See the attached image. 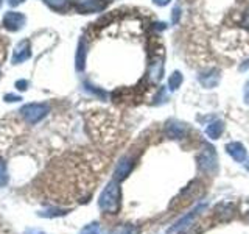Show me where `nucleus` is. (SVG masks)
<instances>
[{
  "mask_svg": "<svg viewBox=\"0 0 249 234\" xmlns=\"http://www.w3.org/2000/svg\"><path fill=\"white\" fill-rule=\"evenodd\" d=\"M117 203H119V189H117V184L111 183L107 184V187L103 191L100 197V208L107 213H114L117 209Z\"/></svg>",
  "mask_w": 249,
  "mask_h": 234,
  "instance_id": "f257e3e1",
  "label": "nucleus"
},
{
  "mask_svg": "<svg viewBox=\"0 0 249 234\" xmlns=\"http://www.w3.org/2000/svg\"><path fill=\"white\" fill-rule=\"evenodd\" d=\"M20 113L23 116V119L30 123H36L42 119V117L49 113V108L45 105H37V103H31V105H27L20 109Z\"/></svg>",
  "mask_w": 249,
  "mask_h": 234,
  "instance_id": "f03ea898",
  "label": "nucleus"
},
{
  "mask_svg": "<svg viewBox=\"0 0 249 234\" xmlns=\"http://www.w3.org/2000/svg\"><path fill=\"white\" fill-rule=\"evenodd\" d=\"M73 5L83 13H92L98 11L105 6L103 0H73Z\"/></svg>",
  "mask_w": 249,
  "mask_h": 234,
  "instance_id": "7ed1b4c3",
  "label": "nucleus"
},
{
  "mask_svg": "<svg viewBox=\"0 0 249 234\" xmlns=\"http://www.w3.org/2000/svg\"><path fill=\"white\" fill-rule=\"evenodd\" d=\"M25 23V18L20 13H8L3 19V25L10 30H19L22 28V25Z\"/></svg>",
  "mask_w": 249,
  "mask_h": 234,
  "instance_id": "20e7f679",
  "label": "nucleus"
},
{
  "mask_svg": "<svg viewBox=\"0 0 249 234\" xmlns=\"http://www.w3.org/2000/svg\"><path fill=\"white\" fill-rule=\"evenodd\" d=\"M162 57H156L153 58V62L150 64V78L158 83L160 78H162V72H163V62H162Z\"/></svg>",
  "mask_w": 249,
  "mask_h": 234,
  "instance_id": "39448f33",
  "label": "nucleus"
},
{
  "mask_svg": "<svg viewBox=\"0 0 249 234\" xmlns=\"http://www.w3.org/2000/svg\"><path fill=\"white\" fill-rule=\"evenodd\" d=\"M30 57V49H28V42H20L18 47H16L14 55H13V61L14 62H20V61H25Z\"/></svg>",
  "mask_w": 249,
  "mask_h": 234,
  "instance_id": "423d86ee",
  "label": "nucleus"
},
{
  "mask_svg": "<svg viewBox=\"0 0 249 234\" xmlns=\"http://www.w3.org/2000/svg\"><path fill=\"white\" fill-rule=\"evenodd\" d=\"M228 152L235 158L237 161H243L245 159V148L241 147L240 144H231V145H228Z\"/></svg>",
  "mask_w": 249,
  "mask_h": 234,
  "instance_id": "0eeeda50",
  "label": "nucleus"
},
{
  "mask_svg": "<svg viewBox=\"0 0 249 234\" xmlns=\"http://www.w3.org/2000/svg\"><path fill=\"white\" fill-rule=\"evenodd\" d=\"M181 81H182V77H181V74H179V72H175V74H173V77L170 78L168 84H170V88H171V89H176L178 86L181 84Z\"/></svg>",
  "mask_w": 249,
  "mask_h": 234,
  "instance_id": "6e6552de",
  "label": "nucleus"
},
{
  "mask_svg": "<svg viewBox=\"0 0 249 234\" xmlns=\"http://www.w3.org/2000/svg\"><path fill=\"white\" fill-rule=\"evenodd\" d=\"M223 131V125L221 123H216V127H215V123L212 125V127H210L209 130H207V133H209V135L210 136H212V137H218V136H220V133Z\"/></svg>",
  "mask_w": 249,
  "mask_h": 234,
  "instance_id": "1a4fd4ad",
  "label": "nucleus"
},
{
  "mask_svg": "<svg viewBox=\"0 0 249 234\" xmlns=\"http://www.w3.org/2000/svg\"><path fill=\"white\" fill-rule=\"evenodd\" d=\"M6 170H5V166H3V162L0 161V186H5L6 184Z\"/></svg>",
  "mask_w": 249,
  "mask_h": 234,
  "instance_id": "9d476101",
  "label": "nucleus"
},
{
  "mask_svg": "<svg viewBox=\"0 0 249 234\" xmlns=\"http://www.w3.org/2000/svg\"><path fill=\"white\" fill-rule=\"evenodd\" d=\"M81 234H101V233H100L97 225H90V226H88V228H84Z\"/></svg>",
  "mask_w": 249,
  "mask_h": 234,
  "instance_id": "9b49d317",
  "label": "nucleus"
},
{
  "mask_svg": "<svg viewBox=\"0 0 249 234\" xmlns=\"http://www.w3.org/2000/svg\"><path fill=\"white\" fill-rule=\"evenodd\" d=\"M66 0H47V3L52 5L53 8H61L62 5H64Z\"/></svg>",
  "mask_w": 249,
  "mask_h": 234,
  "instance_id": "f8f14e48",
  "label": "nucleus"
},
{
  "mask_svg": "<svg viewBox=\"0 0 249 234\" xmlns=\"http://www.w3.org/2000/svg\"><path fill=\"white\" fill-rule=\"evenodd\" d=\"M245 100L249 103V83L246 84V89H245Z\"/></svg>",
  "mask_w": 249,
  "mask_h": 234,
  "instance_id": "ddd939ff",
  "label": "nucleus"
},
{
  "mask_svg": "<svg viewBox=\"0 0 249 234\" xmlns=\"http://www.w3.org/2000/svg\"><path fill=\"white\" fill-rule=\"evenodd\" d=\"M170 2V0H154L156 5H167Z\"/></svg>",
  "mask_w": 249,
  "mask_h": 234,
  "instance_id": "4468645a",
  "label": "nucleus"
},
{
  "mask_svg": "<svg viewBox=\"0 0 249 234\" xmlns=\"http://www.w3.org/2000/svg\"><path fill=\"white\" fill-rule=\"evenodd\" d=\"M18 86H19V89H22V91H23V89H27V81H19Z\"/></svg>",
  "mask_w": 249,
  "mask_h": 234,
  "instance_id": "2eb2a0df",
  "label": "nucleus"
},
{
  "mask_svg": "<svg viewBox=\"0 0 249 234\" xmlns=\"http://www.w3.org/2000/svg\"><path fill=\"white\" fill-rule=\"evenodd\" d=\"M25 234H44L42 231H36V230H28Z\"/></svg>",
  "mask_w": 249,
  "mask_h": 234,
  "instance_id": "dca6fc26",
  "label": "nucleus"
},
{
  "mask_svg": "<svg viewBox=\"0 0 249 234\" xmlns=\"http://www.w3.org/2000/svg\"><path fill=\"white\" fill-rule=\"evenodd\" d=\"M10 2H11V3H14V5H18V3H20V2H22V0H10Z\"/></svg>",
  "mask_w": 249,
  "mask_h": 234,
  "instance_id": "f3484780",
  "label": "nucleus"
},
{
  "mask_svg": "<svg viewBox=\"0 0 249 234\" xmlns=\"http://www.w3.org/2000/svg\"><path fill=\"white\" fill-rule=\"evenodd\" d=\"M0 3H2V2H0Z\"/></svg>",
  "mask_w": 249,
  "mask_h": 234,
  "instance_id": "a211bd4d",
  "label": "nucleus"
}]
</instances>
